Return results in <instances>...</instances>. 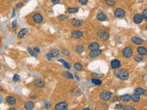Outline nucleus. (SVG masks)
I'll use <instances>...</instances> for the list:
<instances>
[{"instance_id": "obj_1", "label": "nucleus", "mask_w": 147, "mask_h": 110, "mask_svg": "<svg viewBox=\"0 0 147 110\" xmlns=\"http://www.w3.org/2000/svg\"><path fill=\"white\" fill-rule=\"evenodd\" d=\"M119 69V68H118ZM114 75L118 79L122 80V81H126L128 80L130 77V74L127 71H125L124 69H119V70H115L114 71Z\"/></svg>"}, {"instance_id": "obj_2", "label": "nucleus", "mask_w": 147, "mask_h": 110, "mask_svg": "<svg viewBox=\"0 0 147 110\" xmlns=\"http://www.w3.org/2000/svg\"><path fill=\"white\" fill-rule=\"evenodd\" d=\"M132 55H133V50H132V47L127 46V47L123 48V50H122V56L124 58L130 59L131 57H132Z\"/></svg>"}, {"instance_id": "obj_3", "label": "nucleus", "mask_w": 147, "mask_h": 110, "mask_svg": "<svg viewBox=\"0 0 147 110\" xmlns=\"http://www.w3.org/2000/svg\"><path fill=\"white\" fill-rule=\"evenodd\" d=\"M111 96H112V93L110 91H102L101 94L99 95L100 100L104 102H108L109 100H110Z\"/></svg>"}, {"instance_id": "obj_4", "label": "nucleus", "mask_w": 147, "mask_h": 110, "mask_svg": "<svg viewBox=\"0 0 147 110\" xmlns=\"http://www.w3.org/2000/svg\"><path fill=\"white\" fill-rule=\"evenodd\" d=\"M32 20L36 23V24H41L43 21V17L41 16V14L36 13L32 16Z\"/></svg>"}, {"instance_id": "obj_5", "label": "nucleus", "mask_w": 147, "mask_h": 110, "mask_svg": "<svg viewBox=\"0 0 147 110\" xmlns=\"http://www.w3.org/2000/svg\"><path fill=\"white\" fill-rule=\"evenodd\" d=\"M55 110H67L68 109V104L65 102H60L55 105L54 106Z\"/></svg>"}, {"instance_id": "obj_6", "label": "nucleus", "mask_w": 147, "mask_h": 110, "mask_svg": "<svg viewBox=\"0 0 147 110\" xmlns=\"http://www.w3.org/2000/svg\"><path fill=\"white\" fill-rule=\"evenodd\" d=\"M125 11L122 9V8H116L115 11H114V16L118 19H122V18H124L125 17Z\"/></svg>"}, {"instance_id": "obj_7", "label": "nucleus", "mask_w": 147, "mask_h": 110, "mask_svg": "<svg viewBox=\"0 0 147 110\" xmlns=\"http://www.w3.org/2000/svg\"><path fill=\"white\" fill-rule=\"evenodd\" d=\"M83 21L81 19H73L71 20V25L75 28H79V27H82L83 25Z\"/></svg>"}, {"instance_id": "obj_8", "label": "nucleus", "mask_w": 147, "mask_h": 110, "mask_svg": "<svg viewBox=\"0 0 147 110\" xmlns=\"http://www.w3.org/2000/svg\"><path fill=\"white\" fill-rule=\"evenodd\" d=\"M121 65H122L121 61L118 60V59L112 60V61L110 62V67H111V69H118V68L121 67Z\"/></svg>"}, {"instance_id": "obj_9", "label": "nucleus", "mask_w": 147, "mask_h": 110, "mask_svg": "<svg viewBox=\"0 0 147 110\" xmlns=\"http://www.w3.org/2000/svg\"><path fill=\"white\" fill-rule=\"evenodd\" d=\"M84 33L83 31H81V30H74L72 34H71V36H72V38H74V39H81L82 37H83Z\"/></svg>"}, {"instance_id": "obj_10", "label": "nucleus", "mask_w": 147, "mask_h": 110, "mask_svg": "<svg viewBox=\"0 0 147 110\" xmlns=\"http://www.w3.org/2000/svg\"><path fill=\"white\" fill-rule=\"evenodd\" d=\"M101 53H102V51L100 49H96V50H94V51H90L88 55H89L90 58H96L97 56H99Z\"/></svg>"}, {"instance_id": "obj_11", "label": "nucleus", "mask_w": 147, "mask_h": 110, "mask_svg": "<svg viewBox=\"0 0 147 110\" xmlns=\"http://www.w3.org/2000/svg\"><path fill=\"white\" fill-rule=\"evenodd\" d=\"M137 52H138V54H140V55H142V56H145V55L147 54L146 47L139 45V47L137 48Z\"/></svg>"}, {"instance_id": "obj_12", "label": "nucleus", "mask_w": 147, "mask_h": 110, "mask_svg": "<svg viewBox=\"0 0 147 110\" xmlns=\"http://www.w3.org/2000/svg\"><path fill=\"white\" fill-rule=\"evenodd\" d=\"M131 40H132V43H134L136 45H142L144 43V40L141 38H139V37H132Z\"/></svg>"}, {"instance_id": "obj_13", "label": "nucleus", "mask_w": 147, "mask_h": 110, "mask_svg": "<svg viewBox=\"0 0 147 110\" xmlns=\"http://www.w3.org/2000/svg\"><path fill=\"white\" fill-rule=\"evenodd\" d=\"M6 101L8 105H15L17 103V98L15 96H8L6 97Z\"/></svg>"}, {"instance_id": "obj_14", "label": "nucleus", "mask_w": 147, "mask_h": 110, "mask_svg": "<svg viewBox=\"0 0 147 110\" xmlns=\"http://www.w3.org/2000/svg\"><path fill=\"white\" fill-rule=\"evenodd\" d=\"M142 20H143V19H142V14H135L134 17H133V21H134L135 24H141Z\"/></svg>"}, {"instance_id": "obj_15", "label": "nucleus", "mask_w": 147, "mask_h": 110, "mask_svg": "<svg viewBox=\"0 0 147 110\" xmlns=\"http://www.w3.org/2000/svg\"><path fill=\"white\" fill-rule=\"evenodd\" d=\"M98 35H99V39H101L102 41H106L109 38V34L107 31H102V32L98 33Z\"/></svg>"}, {"instance_id": "obj_16", "label": "nucleus", "mask_w": 147, "mask_h": 110, "mask_svg": "<svg viewBox=\"0 0 147 110\" xmlns=\"http://www.w3.org/2000/svg\"><path fill=\"white\" fill-rule=\"evenodd\" d=\"M119 99H121L122 102H124V103H129L130 101H132V97H131V95H129V94H126V95H122V96L120 97Z\"/></svg>"}, {"instance_id": "obj_17", "label": "nucleus", "mask_w": 147, "mask_h": 110, "mask_svg": "<svg viewBox=\"0 0 147 110\" xmlns=\"http://www.w3.org/2000/svg\"><path fill=\"white\" fill-rule=\"evenodd\" d=\"M24 107L26 110H32L34 108V103L32 101H27L24 104Z\"/></svg>"}, {"instance_id": "obj_18", "label": "nucleus", "mask_w": 147, "mask_h": 110, "mask_svg": "<svg viewBox=\"0 0 147 110\" xmlns=\"http://www.w3.org/2000/svg\"><path fill=\"white\" fill-rule=\"evenodd\" d=\"M107 16L105 15V14L103 13V12H99V13H97V15H96V19L98 20V21H106L107 20Z\"/></svg>"}, {"instance_id": "obj_19", "label": "nucleus", "mask_w": 147, "mask_h": 110, "mask_svg": "<svg viewBox=\"0 0 147 110\" xmlns=\"http://www.w3.org/2000/svg\"><path fill=\"white\" fill-rule=\"evenodd\" d=\"M28 32H29V29H20L19 32L18 33V38L22 39L23 37H25L26 35L28 34Z\"/></svg>"}, {"instance_id": "obj_20", "label": "nucleus", "mask_w": 147, "mask_h": 110, "mask_svg": "<svg viewBox=\"0 0 147 110\" xmlns=\"http://www.w3.org/2000/svg\"><path fill=\"white\" fill-rule=\"evenodd\" d=\"M134 93L137 94V95H140V96H142V95L146 96V91H145V89H143L142 87H137L134 90Z\"/></svg>"}, {"instance_id": "obj_21", "label": "nucleus", "mask_w": 147, "mask_h": 110, "mask_svg": "<svg viewBox=\"0 0 147 110\" xmlns=\"http://www.w3.org/2000/svg\"><path fill=\"white\" fill-rule=\"evenodd\" d=\"M132 97V100L134 102V103H139L141 101V96L140 95H137V94H133L132 96H131Z\"/></svg>"}, {"instance_id": "obj_22", "label": "nucleus", "mask_w": 147, "mask_h": 110, "mask_svg": "<svg viewBox=\"0 0 147 110\" xmlns=\"http://www.w3.org/2000/svg\"><path fill=\"white\" fill-rule=\"evenodd\" d=\"M58 62H61V63H63L64 68H66V69H71V65L69 64V62H66V61H64V59H58Z\"/></svg>"}, {"instance_id": "obj_23", "label": "nucleus", "mask_w": 147, "mask_h": 110, "mask_svg": "<svg viewBox=\"0 0 147 110\" xmlns=\"http://www.w3.org/2000/svg\"><path fill=\"white\" fill-rule=\"evenodd\" d=\"M88 49L90 51H94V50H96V49H99V44L97 42H92L88 46Z\"/></svg>"}, {"instance_id": "obj_24", "label": "nucleus", "mask_w": 147, "mask_h": 110, "mask_svg": "<svg viewBox=\"0 0 147 110\" xmlns=\"http://www.w3.org/2000/svg\"><path fill=\"white\" fill-rule=\"evenodd\" d=\"M44 85H45L44 82H43L42 80H41V79H39V80H37V81L35 82V86L38 87V88H43Z\"/></svg>"}, {"instance_id": "obj_25", "label": "nucleus", "mask_w": 147, "mask_h": 110, "mask_svg": "<svg viewBox=\"0 0 147 110\" xmlns=\"http://www.w3.org/2000/svg\"><path fill=\"white\" fill-rule=\"evenodd\" d=\"M91 83H92L93 84H95V85L99 86V85L102 84V81L99 80V79H95V78H93V79H91Z\"/></svg>"}, {"instance_id": "obj_26", "label": "nucleus", "mask_w": 147, "mask_h": 110, "mask_svg": "<svg viewBox=\"0 0 147 110\" xmlns=\"http://www.w3.org/2000/svg\"><path fill=\"white\" fill-rule=\"evenodd\" d=\"M57 19H58V20H60V21H65V20L68 19V15H66V14L59 15Z\"/></svg>"}, {"instance_id": "obj_27", "label": "nucleus", "mask_w": 147, "mask_h": 110, "mask_svg": "<svg viewBox=\"0 0 147 110\" xmlns=\"http://www.w3.org/2000/svg\"><path fill=\"white\" fill-rule=\"evenodd\" d=\"M84 46L83 45H77L76 47V52L78 53V54H81V53H83L84 52Z\"/></svg>"}, {"instance_id": "obj_28", "label": "nucleus", "mask_w": 147, "mask_h": 110, "mask_svg": "<svg viewBox=\"0 0 147 110\" xmlns=\"http://www.w3.org/2000/svg\"><path fill=\"white\" fill-rule=\"evenodd\" d=\"M67 11H68V13L70 14H73V13H77L78 11H79V8L78 7H68V9H67Z\"/></svg>"}, {"instance_id": "obj_29", "label": "nucleus", "mask_w": 147, "mask_h": 110, "mask_svg": "<svg viewBox=\"0 0 147 110\" xmlns=\"http://www.w3.org/2000/svg\"><path fill=\"white\" fill-rule=\"evenodd\" d=\"M134 61L136 62H143L144 61V59H143V56H142L140 54H138V55H136L134 57Z\"/></svg>"}, {"instance_id": "obj_30", "label": "nucleus", "mask_w": 147, "mask_h": 110, "mask_svg": "<svg viewBox=\"0 0 147 110\" xmlns=\"http://www.w3.org/2000/svg\"><path fill=\"white\" fill-rule=\"evenodd\" d=\"M74 66H75V69L78 72H81L83 70V66H82V64H81L80 62H76Z\"/></svg>"}, {"instance_id": "obj_31", "label": "nucleus", "mask_w": 147, "mask_h": 110, "mask_svg": "<svg viewBox=\"0 0 147 110\" xmlns=\"http://www.w3.org/2000/svg\"><path fill=\"white\" fill-rule=\"evenodd\" d=\"M27 51L29 52V53L31 55L32 57H37V53L34 52V50H32L30 47H28V48H27Z\"/></svg>"}, {"instance_id": "obj_32", "label": "nucleus", "mask_w": 147, "mask_h": 110, "mask_svg": "<svg viewBox=\"0 0 147 110\" xmlns=\"http://www.w3.org/2000/svg\"><path fill=\"white\" fill-rule=\"evenodd\" d=\"M46 58L48 59L49 61H51V60H53V59L55 58V56H54V54L52 53V52H48L47 54H46Z\"/></svg>"}, {"instance_id": "obj_33", "label": "nucleus", "mask_w": 147, "mask_h": 110, "mask_svg": "<svg viewBox=\"0 0 147 110\" xmlns=\"http://www.w3.org/2000/svg\"><path fill=\"white\" fill-rule=\"evenodd\" d=\"M105 2H106V4L109 6V7H113V6H115L116 2L115 0H105Z\"/></svg>"}, {"instance_id": "obj_34", "label": "nucleus", "mask_w": 147, "mask_h": 110, "mask_svg": "<svg viewBox=\"0 0 147 110\" xmlns=\"http://www.w3.org/2000/svg\"><path fill=\"white\" fill-rule=\"evenodd\" d=\"M64 76H65V77L68 78V79H74V75H73V74H71L70 72H64Z\"/></svg>"}, {"instance_id": "obj_35", "label": "nucleus", "mask_w": 147, "mask_h": 110, "mask_svg": "<svg viewBox=\"0 0 147 110\" xmlns=\"http://www.w3.org/2000/svg\"><path fill=\"white\" fill-rule=\"evenodd\" d=\"M115 108L116 109H119V110H123L124 109V105H122V104H117Z\"/></svg>"}, {"instance_id": "obj_36", "label": "nucleus", "mask_w": 147, "mask_h": 110, "mask_svg": "<svg viewBox=\"0 0 147 110\" xmlns=\"http://www.w3.org/2000/svg\"><path fill=\"white\" fill-rule=\"evenodd\" d=\"M123 110H135V107L134 106H132V105H124V109Z\"/></svg>"}, {"instance_id": "obj_37", "label": "nucleus", "mask_w": 147, "mask_h": 110, "mask_svg": "<svg viewBox=\"0 0 147 110\" xmlns=\"http://www.w3.org/2000/svg\"><path fill=\"white\" fill-rule=\"evenodd\" d=\"M43 105H44L45 108H50V107H51V103H50L48 100H45L44 103H43Z\"/></svg>"}, {"instance_id": "obj_38", "label": "nucleus", "mask_w": 147, "mask_h": 110, "mask_svg": "<svg viewBox=\"0 0 147 110\" xmlns=\"http://www.w3.org/2000/svg\"><path fill=\"white\" fill-rule=\"evenodd\" d=\"M51 52H52V53L54 54V56H55V57L59 56V55H60V53H61V52H60V51H59V50H57V49H55V50H52Z\"/></svg>"}, {"instance_id": "obj_39", "label": "nucleus", "mask_w": 147, "mask_h": 110, "mask_svg": "<svg viewBox=\"0 0 147 110\" xmlns=\"http://www.w3.org/2000/svg\"><path fill=\"white\" fill-rule=\"evenodd\" d=\"M62 53H63V55H65V56H69L70 55V52L68 50H66V49H64L63 51H62Z\"/></svg>"}, {"instance_id": "obj_40", "label": "nucleus", "mask_w": 147, "mask_h": 110, "mask_svg": "<svg viewBox=\"0 0 147 110\" xmlns=\"http://www.w3.org/2000/svg\"><path fill=\"white\" fill-rule=\"evenodd\" d=\"M142 19L144 20H147V9H144L143 10V12L142 14Z\"/></svg>"}, {"instance_id": "obj_41", "label": "nucleus", "mask_w": 147, "mask_h": 110, "mask_svg": "<svg viewBox=\"0 0 147 110\" xmlns=\"http://www.w3.org/2000/svg\"><path fill=\"white\" fill-rule=\"evenodd\" d=\"M19 80H20V77H19V74H15V75L13 76V81H14V82H19Z\"/></svg>"}, {"instance_id": "obj_42", "label": "nucleus", "mask_w": 147, "mask_h": 110, "mask_svg": "<svg viewBox=\"0 0 147 110\" xmlns=\"http://www.w3.org/2000/svg\"><path fill=\"white\" fill-rule=\"evenodd\" d=\"M79 1V3L82 5V6H86V4H87V1L88 0H78Z\"/></svg>"}, {"instance_id": "obj_43", "label": "nucleus", "mask_w": 147, "mask_h": 110, "mask_svg": "<svg viewBox=\"0 0 147 110\" xmlns=\"http://www.w3.org/2000/svg\"><path fill=\"white\" fill-rule=\"evenodd\" d=\"M51 3H52L53 5H57V4L60 3V1H61V0H51Z\"/></svg>"}, {"instance_id": "obj_44", "label": "nucleus", "mask_w": 147, "mask_h": 110, "mask_svg": "<svg viewBox=\"0 0 147 110\" xmlns=\"http://www.w3.org/2000/svg\"><path fill=\"white\" fill-rule=\"evenodd\" d=\"M16 27H17V21L16 20H14L12 22V28L14 29H16Z\"/></svg>"}, {"instance_id": "obj_45", "label": "nucleus", "mask_w": 147, "mask_h": 110, "mask_svg": "<svg viewBox=\"0 0 147 110\" xmlns=\"http://www.w3.org/2000/svg\"><path fill=\"white\" fill-rule=\"evenodd\" d=\"M23 7V3L22 2H19V3L17 4V8H20V7Z\"/></svg>"}, {"instance_id": "obj_46", "label": "nucleus", "mask_w": 147, "mask_h": 110, "mask_svg": "<svg viewBox=\"0 0 147 110\" xmlns=\"http://www.w3.org/2000/svg\"><path fill=\"white\" fill-rule=\"evenodd\" d=\"M33 50H34V52H36V53H39V52H40V49H39L38 47H35Z\"/></svg>"}, {"instance_id": "obj_47", "label": "nucleus", "mask_w": 147, "mask_h": 110, "mask_svg": "<svg viewBox=\"0 0 147 110\" xmlns=\"http://www.w3.org/2000/svg\"><path fill=\"white\" fill-rule=\"evenodd\" d=\"M92 74L95 75V76H102V74H98V73H96V72H93Z\"/></svg>"}, {"instance_id": "obj_48", "label": "nucleus", "mask_w": 147, "mask_h": 110, "mask_svg": "<svg viewBox=\"0 0 147 110\" xmlns=\"http://www.w3.org/2000/svg\"><path fill=\"white\" fill-rule=\"evenodd\" d=\"M15 16H16V10L14 9V10H13V13H12V18H14Z\"/></svg>"}, {"instance_id": "obj_49", "label": "nucleus", "mask_w": 147, "mask_h": 110, "mask_svg": "<svg viewBox=\"0 0 147 110\" xmlns=\"http://www.w3.org/2000/svg\"><path fill=\"white\" fill-rule=\"evenodd\" d=\"M74 78H76L77 81H79V80H80V78L78 77V75H76V74H75V77H74Z\"/></svg>"}, {"instance_id": "obj_50", "label": "nucleus", "mask_w": 147, "mask_h": 110, "mask_svg": "<svg viewBox=\"0 0 147 110\" xmlns=\"http://www.w3.org/2000/svg\"><path fill=\"white\" fill-rule=\"evenodd\" d=\"M3 102V96H0V104Z\"/></svg>"}, {"instance_id": "obj_51", "label": "nucleus", "mask_w": 147, "mask_h": 110, "mask_svg": "<svg viewBox=\"0 0 147 110\" xmlns=\"http://www.w3.org/2000/svg\"><path fill=\"white\" fill-rule=\"evenodd\" d=\"M118 100H119V98H118V97H115V98L113 99V102H116V101H118Z\"/></svg>"}, {"instance_id": "obj_52", "label": "nucleus", "mask_w": 147, "mask_h": 110, "mask_svg": "<svg viewBox=\"0 0 147 110\" xmlns=\"http://www.w3.org/2000/svg\"><path fill=\"white\" fill-rule=\"evenodd\" d=\"M17 108L16 107H12V108H9V110H16Z\"/></svg>"}, {"instance_id": "obj_53", "label": "nucleus", "mask_w": 147, "mask_h": 110, "mask_svg": "<svg viewBox=\"0 0 147 110\" xmlns=\"http://www.w3.org/2000/svg\"><path fill=\"white\" fill-rule=\"evenodd\" d=\"M83 110H90V108L89 107H86V108H84Z\"/></svg>"}, {"instance_id": "obj_54", "label": "nucleus", "mask_w": 147, "mask_h": 110, "mask_svg": "<svg viewBox=\"0 0 147 110\" xmlns=\"http://www.w3.org/2000/svg\"><path fill=\"white\" fill-rule=\"evenodd\" d=\"M0 68H1V64H0Z\"/></svg>"}]
</instances>
